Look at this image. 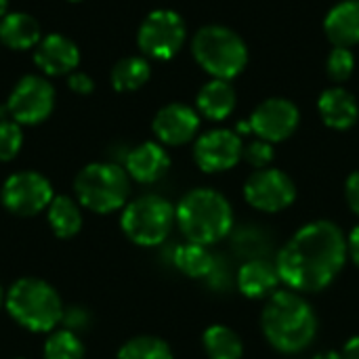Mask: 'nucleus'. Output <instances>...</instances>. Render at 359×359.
<instances>
[{
  "instance_id": "nucleus-1",
  "label": "nucleus",
  "mask_w": 359,
  "mask_h": 359,
  "mask_svg": "<svg viewBox=\"0 0 359 359\" xmlns=\"http://www.w3.org/2000/svg\"><path fill=\"white\" fill-rule=\"evenodd\" d=\"M347 240L332 221H313L301 227L278 252L280 280L294 292L328 288L347 261Z\"/></svg>"
},
{
  "instance_id": "nucleus-2",
  "label": "nucleus",
  "mask_w": 359,
  "mask_h": 359,
  "mask_svg": "<svg viewBox=\"0 0 359 359\" xmlns=\"http://www.w3.org/2000/svg\"><path fill=\"white\" fill-rule=\"evenodd\" d=\"M261 326L273 349L282 353H301L318 334V316L301 292L278 290L263 309Z\"/></svg>"
},
{
  "instance_id": "nucleus-3",
  "label": "nucleus",
  "mask_w": 359,
  "mask_h": 359,
  "mask_svg": "<svg viewBox=\"0 0 359 359\" xmlns=\"http://www.w3.org/2000/svg\"><path fill=\"white\" fill-rule=\"evenodd\" d=\"M175 219L183 236L202 246L221 242L233 227V210L229 200L208 187L185 194L175 208Z\"/></svg>"
},
{
  "instance_id": "nucleus-4",
  "label": "nucleus",
  "mask_w": 359,
  "mask_h": 359,
  "mask_svg": "<svg viewBox=\"0 0 359 359\" xmlns=\"http://www.w3.org/2000/svg\"><path fill=\"white\" fill-rule=\"evenodd\" d=\"M6 309L19 326L32 332H50L65 313L57 290L38 278L15 282L6 292Z\"/></svg>"
},
{
  "instance_id": "nucleus-5",
  "label": "nucleus",
  "mask_w": 359,
  "mask_h": 359,
  "mask_svg": "<svg viewBox=\"0 0 359 359\" xmlns=\"http://www.w3.org/2000/svg\"><path fill=\"white\" fill-rule=\"evenodd\" d=\"M191 53L198 65L219 80L236 78L248 63L246 42L225 25H206L198 29L191 40Z\"/></svg>"
},
{
  "instance_id": "nucleus-6",
  "label": "nucleus",
  "mask_w": 359,
  "mask_h": 359,
  "mask_svg": "<svg viewBox=\"0 0 359 359\" xmlns=\"http://www.w3.org/2000/svg\"><path fill=\"white\" fill-rule=\"evenodd\" d=\"M128 179L130 177L122 166L114 162H95L78 172L74 189L84 208L107 215L126 204L130 191Z\"/></svg>"
},
{
  "instance_id": "nucleus-7",
  "label": "nucleus",
  "mask_w": 359,
  "mask_h": 359,
  "mask_svg": "<svg viewBox=\"0 0 359 359\" xmlns=\"http://www.w3.org/2000/svg\"><path fill=\"white\" fill-rule=\"evenodd\" d=\"M175 223V208L162 196H141L126 204L122 212V229L130 242L139 246L162 244Z\"/></svg>"
},
{
  "instance_id": "nucleus-8",
  "label": "nucleus",
  "mask_w": 359,
  "mask_h": 359,
  "mask_svg": "<svg viewBox=\"0 0 359 359\" xmlns=\"http://www.w3.org/2000/svg\"><path fill=\"white\" fill-rule=\"evenodd\" d=\"M185 38H187L185 21L181 19L179 13L168 8L151 11L143 19L137 34V42L143 55L158 61L172 59L183 48Z\"/></svg>"
},
{
  "instance_id": "nucleus-9",
  "label": "nucleus",
  "mask_w": 359,
  "mask_h": 359,
  "mask_svg": "<svg viewBox=\"0 0 359 359\" xmlns=\"http://www.w3.org/2000/svg\"><path fill=\"white\" fill-rule=\"evenodd\" d=\"M53 185L50 181L34 170H21L11 175L0 191V200L4 208L19 217H32L42 212L53 202Z\"/></svg>"
},
{
  "instance_id": "nucleus-10",
  "label": "nucleus",
  "mask_w": 359,
  "mask_h": 359,
  "mask_svg": "<svg viewBox=\"0 0 359 359\" xmlns=\"http://www.w3.org/2000/svg\"><path fill=\"white\" fill-rule=\"evenodd\" d=\"M55 107V88L42 76H23L8 95L6 109L17 124H40Z\"/></svg>"
},
{
  "instance_id": "nucleus-11",
  "label": "nucleus",
  "mask_w": 359,
  "mask_h": 359,
  "mask_svg": "<svg viewBox=\"0 0 359 359\" xmlns=\"http://www.w3.org/2000/svg\"><path fill=\"white\" fill-rule=\"evenodd\" d=\"M246 202L261 212H280L297 198L292 179L280 168H261L244 185Z\"/></svg>"
},
{
  "instance_id": "nucleus-12",
  "label": "nucleus",
  "mask_w": 359,
  "mask_h": 359,
  "mask_svg": "<svg viewBox=\"0 0 359 359\" xmlns=\"http://www.w3.org/2000/svg\"><path fill=\"white\" fill-rule=\"evenodd\" d=\"M299 120H301L299 107L282 97L263 101L248 118L252 133L267 143H280L288 139L297 130Z\"/></svg>"
},
{
  "instance_id": "nucleus-13",
  "label": "nucleus",
  "mask_w": 359,
  "mask_h": 359,
  "mask_svg": "<svg viewBox=\"0 0 359 359\" xmlns=\"http://www.w3.org/2000/svg\"><path fill=\"white\" fill-rule=\"evenodd\" d=\"M244 154L242 139L233 130L215 128L204 133L194 145L196 164L204 172H223L233 168Z\"/></svg>"
},
{
  "instance_id": "nucleus-14",
  "label": "nucleus",
  "mask_w": 359,
  "mask_h": 359,
  "mask_svg": "<svg viewBox=\"0 0 359 359\" xmlns=\"http://www.w3.org/2000/svg\"><path fill=\"white\" fill-rule=\"evenodd\" d=\"M151 128L160 143L185 145L196 137L200 128V116L194 107L185 103H170L156 114Z\"/></svg>"
},
{
  "instance_id": "nucleus-15",
  "label": "nucleus",
  "mask_w": 359,
  "mask_h": 359,
  "mask_svg": "<svg viewBox=\"0 0 359 359\" xmlns=\"http://www.w3.org/2000/svg\"><path fill=\"white\" fill-rule=\"evenodd\" d=\"M34 63L46 76H65L76 72L80 63V48L74 40L61 34H48L36 44Z\"/></svg>"
},
{
  "instance_id": "nucleus-16",
  "label": "nucleus",
  "mask_w": 359,
  "mask_h": 359,
  "mask_svg": "<svg viewBox=\"0 0 359 359\" xmlns=\"http://www.w3.org/2000/svg\"><path fill=\"white\" fill-rule=\"evenodd\" d=\"M170 168V158L160 143L145 141L124 158V170L137 183H156Z\"/></svg>"
},
{
  "instance_id": "nucleus-17",
  "label": "nucleus",
  "mask_w": 359,
  "mask_h": 359,
  "mask_svg": "<svg viewBox=\"0 0 359 359\" xmlns=\"http://www.w3.org/2000/svg\"><path fill=\"white\" fill-rule=\"evenodd\" d=\"M318 111H320L324 124L334 130L351 128L359 118L355 97L341 86H334V88H328L322 93V97L318 101Z\"/></svg>"
},
{
  "instance_id": "nucleus-18",
  "label": "nucleus",
  "mask_w": 359,
  "mask_h": 359,
  "mask_svg": "<svg viewBox=\"0 0 359 359\" xmlns=\"http://www.w3.org/2000/svg\"><path fill=\"white\" fill-rule=\"evenodd\" d=\"M328 40L334 46H353L359 42V0H343L334 4L324 21Z\"/></svg>"
},
{
  "instance_id": "nucleus-19",
  "label": "nucleus",
  "mask_w": 359,
  "mask_h": 359,
  "mask_svg": "<svg viewBox=\"0 0 359 359\" xmlns=\"http://www.w3.org/2000/svg\"><path fill=\"white\" fill-rule=\"evenodd\" d=\"M278 282L280 276L276 265H271L265 259L246 261L238 271V286L242 294L248 299H263L267 294L271 297L273 290L278 288Z\"/></svg>"
},
{
  "instance_id": "nucleus-20",
  "label": "nucleus",
  "mask_w": 359,
  "mask_h": 359,
  "mask_svg": "<svg viewBox=\"0 0 359 359\" xmlns=\"http://www.w3.org/2000/svg\"><path fill=\"white\" fill-rule=\"evenodd\" d=\"M40 40H42L40 23L27 13L15 11L0 21V42L6 48L27 50V48H36Z\"/></svg>"
},
{
  "instance_id": "nucleus-21",
  "label": "nucleus",
  "mask_w": 359,
  "mask_h": 359,
  "mask_svg": "<svg viewBox=\"0 0 359 359\" xmlns=\"http://www.w3.org/2000/svg\"><path fill=\"white\" fill-rule=\"evenodd\" d=\"M196 105L204 118L215 120V122L225 120L236 109V90L229 84V80L212 78L208 84L200 88Z\"/></svg>"
},
{
  "instance_id": "nucleus-22",
  "label": "nucleus",
  "mask_w": 359,
  "mask_h": 359,
  "mask_svg": "<svg viewBox=\"0 0 359 359\" xmlns=\"http://www.w3.org/2000/svg\"><path fill=\"white\" fill-rule=\"evenodd\" d=\"M172 261H175L177 269L183 271L185 276L196 278V280H206L215 269L217 255H212L208 250V246L189 242V244H181L175 248Z\"/></svg>"
},
{
  "instance_id": "nucleus-23",
  "label": "nucleus",
  "mask_w": 359,
  "mask_h": 359,
  "mask_svg": "<svg viewBox=\"0 0 359 359\" xmlns=\"http://www.w3.org/2000/svg\"><path fill=\"white\" fill-rule=\"evenodd\" d=\"M151 76V65L145 57H124L111 67V86L120 93L141 88Z\"/></svg>"
},
{
  "instance_id": "nucleus-24",
  "label": "nucleus",
  "mask_w": 359,
  "mask_h": 359,
  "mask_svg": "<svg viewBox=\"0 0 359 359\" xmlns=\"http://www.w3.org/2000/svg\"><path fill=\"white\" fill-rule=\"evenodd\" d=\"M48 225L59 238H72L82 229V212L80 206L67 198L57 196L48 206Z\"/></svg>"
},
{
  "instance_id": "nucleus-25",
  "label": "nucleus",
  "mask_w": 359,
  "mask_h": 359,
  "mask_svg": "<svg viewBox=\"0 0 359 359\" xmlns=\"http://www.w3.org/2000/svg\"><path fill=\"white\" fill-rule=\"evenodd\" d=\"M204 349L210 359H242V339L227 326L215 324L204 332Z\"/></svg>"
},
{
  "instance_id": "nucleus-26",
  "label": "nucleus",
  "mask_w": 359,
  "mask_h": 359,
  "mask_svg": "<svg viewBox=\"0 0 359 359\" xmlns=\"http://www.w3.org/2000/svg\"><path fill=\"white\" fill-rule=\"evenodd\" d=\"M231 244H233V250H236L240 257H244L246 261L265 259V255L269 252V246H271V244H269V236H267L261 227H257V225H252V223L240 227V229L233 233Z\"/></svg>"
},
{
  "instance_id": "nucleus-27",
  "label": "nucleus",
  "mask_w": 359,
  "mask_h": 359,
  "mask_svg": "<svg viewBox=\"0 0 359 359\" xmlns=\"http://www.w3.org/2000/svg\"><path fill=\"white\" fill-rule=\"evenodd\" d=\"M118 359H175L170 347L156 337H137L122 345Z\"/></svg>"
},
{
  "instance_id": "nucleus-28",
  "label": "nucleus",
  "mask_w": 359,
  "mask_h": 359,
  "mask_svg": "<svg viewBox=\"0 0 359 359\" xmlns=\"http://www.w3.org/2000/svg\"><path fill=\"white\" fill-rule=\"evenodd\" d=\"M44 359H84V347L76 332L59 330L46 341Z\"/></svg>"
},
{
  "instance_id": "nucleus-29",
  "label": "nucleus",
  "mask_w": 359,
  "mask_h": 359,
  "mask_svg": "<svg viewBox=\"0 0 359 359\" xmlns=\"http://www.w3.org/2000/svg\"><path fill=\"white\" fill-rule=\"evenodd\" d=\"M355 67V57L345 46H334L326 59V72L334 82H345Z\"/></svg>"
},
{
  "instance_id": "nucleus-30",
  "label": "nucleus",
  "mask_w": 359,
  "mask_h": 359,
  "mask_svg": "<svg viewBox=\"0 0 359 359\" xmlns=\"http://www.w3.org/2000/svg\"><path fill=\"white\" fill-rule=\"evenodd\" d=\"M23 145L21 124L15 120H0V162L13 160Z\"/></svg>"
},
{
  "instance_id": "nucleus-31",
  "label": "nucleus",
  "mask_w": 359,
  "mask_h": 359,
  "mask_svg": "<svg viewBox=\"0 0 359 359\" xmlns=\"http://www.w3.org/2000/svg\"><path fill=\"white\" fill-rule=\"evenodd\" d=\"M242 156L257 170L267 168L273 162V143H267L263 139H257V141H252V143H248L244 147V154Z\"/></svg>"
},
{
  "instance_id": "nucleus-32",
  "label": "nucleus",
  "mask_w": 359,
  "mask_h": 359,
  "mask_svg": "<svg viewBox=\"0 0 359 359\" xmlns=\"http://www.w3.org/2000/svg\"><path fill=\"white\" fill-rule=\"evenodd\" d=\"M206 284H208L210 288H215V290H229V286H231V276H229L227 263H225L221 257H217L215 269H212V273L206 278Z\"/></svg>"
},
{
  "instance_id": "nucleus-33",
  "label": "nucleus",
  "mask_w": 359,
  "mask_h": 359,
  "mask_svg": "<svg viewBox=\"0 0 359 359\" xmlns=\"http://www.w3.org/2000/svg\"><path fill=\"white\" fill-rule=\"evenodd\" d=\"M88 313L80 307H72V309H65L63 313V324L67 326L65 330H72V332H78V330H84L88 326Z\"/></svg>"
},
{
  "instance_id": "nucleus-34",
  "label": "nucleus",
  "mask_w": 359,
  "mask_h": 359,
  "mask_svg": "<svg viewBox=\"0 0 359 359\" xmlns=\"http://www.w3.org/2000/svg\"><path fill=\"white\" fill-rule=\"evenodd\" d=\"M67 86H69L74 93H78V95H90L93 88H95V82H93V78H90L88 74H84V72H72L69 78H67Z\"/></svg>"
},
{
  "instance_id": "nucleus-35",
  "label": "nucleus",
  "mask_w": 359,
  "mask_h": 359,
  "mask_svg": "<svg viewBox=\"0 0 359 359\" xmlns=\"http://www.w3.org/2000/svg\"><path fill=\"white\" fill-rule=\"evenodd\" d=\"M345 198H347L349 208L355 215H359V170L349 175V179L345 183Z\"/></svg>"
},
{
  "instance_id": "nucleus-36",
  "label": "nucleus",
  "mask_w": 359,
  "mask_h": 359,
  "mask_svg": "<svg viewBox=\"0 0 359 359\" xmlns=\"http://www.w3.org/2000/svg\"><path fill=\"white\" fill-rule=\"evenodd\" d=\"M347 252L353 259V263L359 267V225L351 231V236L347 240Z\"/></svg>"
},
{
  "instance_id": "nucleus-37",
  "label": "nucleus",
  "mask_w": 359,
  "mask_h": 359,
  "mask_svg": "<svg viewBox=\"0 0 359 359\" xmlns=\"http://www.w3.org/2000/svg\"><path fill=\"white\" fill-rule=\"evenodd\" d=\"M343 359H359V337H353L347 341L343 349Z\"/></svg>"
},
{
  "instance_id": "nucleus-38",
  "label": "nucleus",
  "mask_w": 359,
  "mask_h": 359,
  "mask_svg": "<svg viewBox=\"0 0 359 359\" xmlns=\"http://www.w3.org/2000/svg\"><path fill=\"white\" fill-rule=\"evenodd\" d=\"M313 359H343V355L337 351H324V353H318Z\"/></svg>"
},
{
  "instance_id": "nucleus-39",
  "label": "nucleus",
  "mask_w": 359,
  "mask_h": 359,
  "mask_svg": "<svg viewBox=\"0 0 359 359\" xmlns=\"http://www.w3.org/2000/svg\"><path fill=\"white\" fill-rule=\"evenodd\" d=\"M8 15V0H0V21Z\"/></svg>"
},
{
  "instance_id": "nucleus-40",
  "label": "nucleus",
  "mask_w": 359,
  "mask_h": 359,
  "mask_svg": "<svg viewBox=\"0 0 359 359\" xmlns=\"http://www.w3.org/2000/svg\"><path fill=\"white\" fill-rule=\"evenodd\" d=\"M0 305H2V286H0Z\"/></svg>"
},
{
  "instance_id": "nucleus-41",
  "label": "nucleus",
  "mask_w": 359,
  "mask_h": 359,
  "mask_svg": "<svg viewBox=\"0 0 359 359\" xmlns=\"http://www.w3.org/2000/svg\"><path fill=\"white\" fill-rule=\"evenodd\" d=\"M69 2H82V0H69Z\"/></svg>"
},
{
  "instance_id": "nucleus-42",
  "label": "nucleus",
  "mask_w": 359,
  "mask_h": 359,
  "mask_svg": "<svg viewBox=\"0 0 359 359\" xmlns=\"http://www.w3.org/2000/svg\"><path fill=\"white\" fill-rule=\"evenodd\" d=\"M17 359H23V358H17Z\"/></svg>"
}]
</instances>
